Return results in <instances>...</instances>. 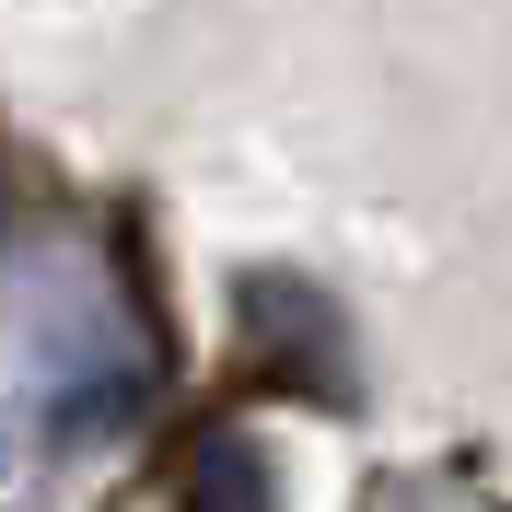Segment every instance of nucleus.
Instances as JSON below:
<instances>
[{
  "mask_svg": "<svg viewBox=\"0 0 512 512\" xmlns=\"http://www.w3.org/2000/svg\"><path fill=\"white\" fill-rule=\"evenodd\" d=\"M187 512H268V478H256V454H245V443H210V454H198Z\"/></svg>",
  "mask_w": 512,
  "mask_h": 512,
  "instance_id": "nucleus-1",
  "label": "nucleus"
}]
</instances>
